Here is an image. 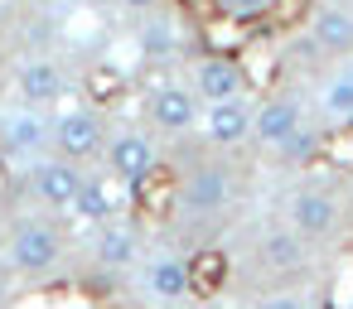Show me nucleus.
Returning a JSON list of instances; mask_svg holds the SVG:
<instances>
[{
    "label": "nucleus",
    "instance_id": "nucleus-13",
    "mask_svg": "<svg viewBox=\"0 0 353 309\" xmlns=\"http://www.w3.org/2000/svg\"><path fill=\"white\" fill-rule=\"evenodd\" d=\"M141 285H145L150 299H184L194 290V270H189V261H179L170 251H155L141 266Z\"/></svg>",
    "mask_w": 353,
    "mask_h": 309
},
{
    "label": "nucleus",
    "instance_id": "nucleus-4",
    "mask_svg": "<svg viewBox=\"0 0 353 309\" xmlns=\"http://www.w3.org/2000/svg\"><path fill=\"white\" fill-rule=\"evenodd\" d=\"M232 189H237V179H232L228 164H199V169L179 184V208H184L189 217H213V213L228 208Z\"/></svg>",
    "mask_w": 353,
    "mask_h": 309
},
{
    "label": "nucleus",
    "instance_id": "nucleus-12",
    "mask_svg": "<svg viewBox=\"0 0 353 309\" xmlns=\"http://www.w3.org/2000/svg\"><path fill=\"white\" fill-rule=\"evenodd\" d=\"M92 261H97L102 270H126V266H136V261H141V237H136V227L121 222V217L97 222V232H92Z\"/></svg>",
    "mask_w": 353,
    "mask_h": 309
},
{
    "label": "nucleus",
    "instance_id": "nucleus-15",
    "mask_svg": "<svg viewBox=\"0 0 353 309\" xmlns=\"http://www.w3.org/2000/svg\"><path fill=\"white\" fill-rule=\"evenodd\" d=\"M63 68L54 63V58H30L20 73H15V92H20V102H30V107H59L63 102Z\"/></svg>",
    "mask_w": 353,
    "mask_h": 309
},
{
    "label": "nucleus",
    "instance_id": "nucleus-5",
    "mask_svg": "<svg viewBox=\"0 0 353 309\" xmlns=\"http://www.w3.org/2000/svg\"><path fill=\"white\" fill-rule=\"evenodd\" d=\"M285 217H290V227H295V232H305L310 242H319V237H334V232H339L343 208H339V198H334L329 189L305 184V189H295V198H290Z\"/></svg>",
    "mask_w": 353,
    "mask_h": 309
},
{
    "label": "nucleus",
    "instance_id": "nucleus-18",
    "mask_svg": "<svg viewBox=\"0 0 353 309\" xmlns=\"http://www.w3.org/2000/svg\"><path fill=\"white\" fill-rule=\"evenodd\" d=\"M319 107H324L334 121H353V63H348V68H339V73L324 83Z\"/></svg>",
    "mask_w": 353,
    "mask_h": 309
},
{
    "label": "nucleus",
    "instance_id": "nucleus-6",
    "mask_svg": "<svg viewBox=\"0 0 353 309\" xmlns=\"http://www.w3.org/2000/svg\"><path fill=\"white\" fill-rule=\"evenodd\" d=\"M102 160H107V169H112L117 179H126V184H141V179L155 169L160 150H155V140H150L145 131H117V136H107V150H102Z\"/></svg>",
    "mask_w": 353,
    "mask_h": 309
},
{
    "label": "nucleus",
    "instance_id": "nucleus-9",
    "mask_svg": "<svg viewBox=\"0 0 353 309\" xmlns=\"http://www.w3.org/2000/svg\"><path fill=\"white\" fill-rule=\"evenodd\" d=\"M78 184H83V169H78V160H68V155L39 160V164L30 169V189H34V198L49 203V208H73Z\"/></svg>",
    "mask_w": 353,
    "mask_h": 309
},
{
    "label": "nucleus",
    "instance_id": "nucleus-1",
    "mask_svg": "<svg viewBox=\"0 0 353 309\" xmlns=\"http://www.w3.org/2000/svg\"><path fill=\"white\" fill-rule=\"evenodd\" d=\"M63 261V237L54 222H39V217H25L15 232H10V266L30 280L49 275L54 266Z\"/></svg>",
    "mask_w": 353,
    "mask_h": 309
},
{
    "label": "nucleus",
    "instance_id": "nucleus-21",
    "mask_svg": "<svg viewBox=\"0 0 353 309\" xmlns=\"http://www.w3.org/2000/svg\"><path fill=\"white\" fill-rule=\"evenodd\" d=\"M218 6H223L228 15H242V20H247V15H261V10H271L276 0H218Z\"/></svg>",
    "mask_w": 353,
    "mask_h": 309
},
{
    "label": "nucleus",
    "instance_id": "nucleus-23",
    "mask_svg": "<svg viewBox=\"0 0 353 309\" xmlns=\"http://www.w3.org/2000/svg\"><path fill=\"white\" fill-rule=\"evenodd\" d=\"M34 6H54V0H34Z\"/></svg>",
    "mask_w": 353,
    "mask_h": 309
},
{
    "label": "nucleus",
    "instance_id": "nucleus-14",
    "mask_svg": "<svg viewBox=\"0 0 353 309\" xmlns=\"http://www.w3.org/2000/svg\"><path fill=\"white\" fill-rule=\"evenodd\" d=\"M310 39H314V49H324V54L348 58V54H353V6H339V0L319 6L314 20H310Z\"/></svg>",
    "mask_w": 353,
    "mask_h": 309
},
{
    "label": "nucleus",
    "instance_id": "nucleus-11",
    "mask_svg": "<svg viewBox=\"0 0 353 309\" xmlns=\"http://www.w3.org/2000/svg\"><path fill=\"white\" fill-rule=\"evenodd\" d=\"M121 184L126 179H117L112 169H102V174H83V184H78V198H73V217L78 222H107V217H117L121 213Z\"/></svg>",
    "mask_w": 353,
    "mask_h": 309
},
{
    "label": "nucleus",
    "instance_id": "nucleus-16",
    "mask_svg": "<svg viewBox=\"0 0 353 309\" xmlns=\"http://www.w3.org/2000/svg\"><path fill=\"white\" fill-rule=\"evenodd\" d=\"M194 92L203 102H223V97H242L247 92V73L237 58H199L194 63Z\"/></svg>",
    "mask_w": 353,
    "mask_h": 309
},
{
    "label": "nucleus",
    "instance_id": "nucleus-2",
    "mask_svg": "<svg viewBox=\"0 0 353 309\" xmlns=\"http://www.w3.org/2000/svg\"><path fill=\"white\" fill-rule=\"evenodd\" d=\"M203 116V97L184 83H155L145 92V121L165 136H184L194 131V121Z\"/></svg>",
    "mask_w": 353,
    "mask_h": 309
},
{
    "label": "nucleus",
    "instance_id": "nucleus-8",
    "mask_svg": "<svg viewBox=\"0 0 353 309\" xmlns=\"http://www.w3.org/2000/svg\"><path fill=\"white\" fill-rule=\"evenodd\" d=\"M44 145H54V121L44 116V107H20L0 121V150L6 155H39Z\"/></svg>",
    "mask_w": 353,
    "mask_h": 309
},
{
    "label": "nucleus",
    "instance_id": "nucleus-19",
    "mask_svg": "<svg viewBox=\"0 0 353 309\" xmlns=\"http://www.w3.org/2000/svg\"><path fill=\"white\" fill-rule=\"evenodd\" d=\"M141 49H145V58H155V63H170V58L179 54V34H174V25H170L165 15L145 20V30H141Z\"/></svg>",
    "mask_w": 353,
    "mask_h": 309
},
{
    "label": "nucleus",
    "instance_id": "nucleus-7",
    "mask_svg": "<svg viewBox=\"0 0 353 309\" xmlns=\"http://www.w3.org/2000/svg\"><path fill=\"white\" fill-rule=\"evenodd\" d=\"M252 121H256V102L247 92L223 97V102H203V131L213 145H242L252 136Z\"/></svg>",
    "mask_w": 353,
    "mask_h": 309
},
{
    "label": "nucleus",
    "instance_id": "nucleus-22",
    "mask_svg": "<svg viewBox=\"0 0 353 309\" xmlns=\"http://www.w3.org/2000/svg\"><path fill=\"white\" fill-rule=\"evenodd\" d=\"M117 6H126V10H136V15H155L160 0H117Z\"/></svg>",
    "mask_w": 353,
    "mask_h": 309
},
{
    "label": "nucleus",
    "instance_id": "nucleus-17",
    "mask_svg": "<svg viewBox=\"0 0 353 309\" xmlns=\"http://www.w3.org/2000/svg\"><path fill=\"white\" fill-rule=\"evenodd\" d=\"M256 256H261V266H266L271 275H295V270L305 266V256H310V237L295 232V227H276V232L261 237Z\"/></svg>",
    "mask_w": 353,
    "mask_h": 309
},
{
    "label": "nucleus",
    "instance_id": "nucleus-10",
    "mask_svg": "<svg viewBox=\"0 0 353 309\" xmlns=\"http://www.w3.org/2000/svg\"><path fill=\"white\" fill-rule=\"evenodd\" d=\"M305 126V102L295 97V92H281V97H266L261 107H256V121H252V140H261V145H281V140H290L295 131Z\"/></svg>",
    "mask_w": 353,
    "mask_h": 309
},
{
    "label": "nucleus",
    "instance_id": "nucleus-3",
    "mask_svg": "<svg viewBox=\"0 0 353 309\" xmlns=\"http://www.w3.org/2000/svg\"><path fill=\"white\" fill-rule=\"evenodd\" d=\"M54 150L59 155H68V160H97L102 150H107V126H102V116L97 111H88V107H68V111H59L54 116Z\"/></svg>",
    "mask_w": 353,
    "mask_h": 309
},
{
    "label": "nucleus",
    "instance_id": "nucleus-20",
    "mask_svg": "<svg viewBox=\"0 0 353 309\" xmlns=\"http://www.w3.org/2000/svg\"><path fill=\"white\" fill-rule=\"evenodd\" d=\"M319 145H324V136H319L314 126H300V131H295L290 140H281L276 150H281L290 164H305V160H314V155H319Z\"/></svg>",
    "mask_w": 353,
    "mask_h": 309
}]
</instances>
